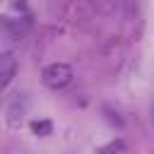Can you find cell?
<instances>
[{"mask_svg":"<svg viewBox=\"0 0 154 154\" xmlns=\"http://www.w3.org/2000/svg\"><path fill=\"white\" fill-rule=\"evenodd\" d=\"M41 82L48 87V89H65L70 82H72V67L67 63H51L43 67L41 72Z\"/></svg>","mask_w":154,"mask_h":154,"instance_id":"1","label":"cell"},{"mask_svg":"<svg viewBox=\"0 0 154 154\" xmlns=\"http://www.w3.org/2000/svg\"><path fill=\"white\" fill-rule=\"evenodd\" d=\"M26 111H29V99H26V94H14V96L10 99V103H7V111H5L7 123H10L12 128H17V125L24 120Z\"/></svg>","mask_w":154,"mask_h":154,"instance_id":"2","label":"cell"},{"mask_svg":"<svg viewBox=\"0 0 154 154\" xmlns=\"http://www.w3.org/2000/svg\"><path fill=\"white\" fill-rule=\"evenodd\" d=\"M29 29V22L26 19H14V17H7V14H0V31L10 38H22Z\"/></svg>","mask_w":154,"mask_h":154,"instance_id":"3","label":"cell"},{"mask_svg":"<svg viewBox=\"0 0 154 154\" xmlns=\"http://www.w3.org/2000/svg\"><path fill=\"white\" fill-rule=\"evenodd\" d=\"M17 75V58L10 53V51H2L0 53V89L7 87Z\"/></svg>","mask_w":154,"mask_h":154,"instance_id":"4","label":"cell"},{"mask_svg":"<svg viewBox=\"0 0 154 154\" xmlns=\"http://www.w3.org/2000/svg\"><path fill=\"white\" fill-rule=\"evenodd\" d=\"M31 132L38 135V137H46V135L53 132V123H51L48 118H43V120H31Z\"/></svg>","mask_w":154,"mask_h":154,"instance_id":"5","label":"cell"},{"mask_svg":"<svg viewBox=\"0 0 154 154\" xmlns=\"http://www.w3.org/2000/svg\"><path fill=\"white\" fill-rule=\"evenodd\" d=\"M123 149H125V142L123 140H111L108 144H103L99 149V154H120Z\"/></svg>","mask_w":154,"mask_h":154,"instance_id":"6","label":"cell"},{"mask_svg":"<svg viewBox=\"0 0 154 154\" xmlns=\"http://www.w3.org/2000/svg\"><path fill=\"white\" fill-rule=\"evenodd\" d=\"M103 116H106V120H108L111 125L123 128V118H120V113H118V111H113L111 106H103Z\"/></svg>","mask_w":154,"mask_h":154,"instance_id":"7","label":"cell"},{"mask_svg":"<svg viewBox=\"0 0 154 154\" xmlns=\"http://www.w3.org/2000/svg\"><path fill=\"white\" fill-rule=\"evenodd\" d=\"M149 120H152V125H154V99H152V103H149Z\"/></svg>","mask_w":154,"mask_h":154,"instance_id":"8","label":"cell"}]
</instances>
